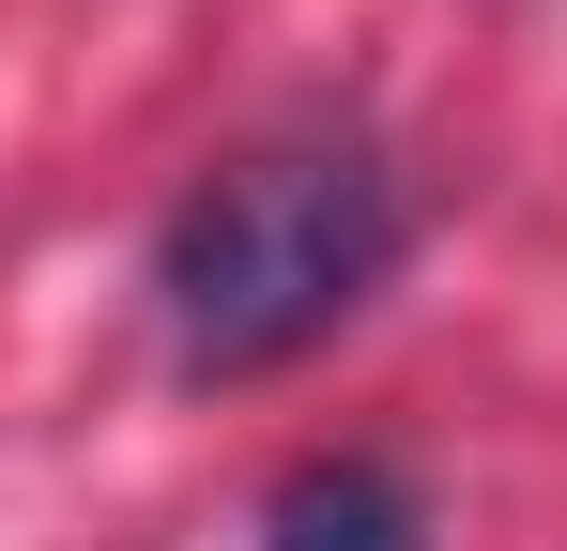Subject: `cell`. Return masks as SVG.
I'll return each instance as SVG.
<instances>
[{
    "instance_id": "cell-2",
    "label": "cell",
    "mask_w": 567,
    "mask_h": 551,
    "mask_svg": "<svg viewBox=\"0 0 567 551\" xmlns=\"http://www.w3.org/2000/svg\"><path fill=\"white\" fill-rule=\"evenodd\" d=\"M261 551H430V506L399 459H307L261 506Z\"/></svg>"
},
{
    "instance_id": "cell-1",
    "label": "cell",
    "mask_w": 567,
    "mask_h": 551,
    "mask_svg": "<svg viewBox=\"0 0 567 551\" xmlns=\"http://www.w3.org/2000/svg\"><path fill=\"white\" fill-rule=\"evenodd\" d=\"M414 246V199L369 138H261L199 184L154 246V306H169V353L199 383H261V367L322 353L353 306Z\"/></svg>"
}]
</instances>
